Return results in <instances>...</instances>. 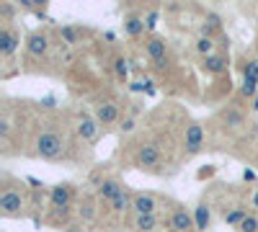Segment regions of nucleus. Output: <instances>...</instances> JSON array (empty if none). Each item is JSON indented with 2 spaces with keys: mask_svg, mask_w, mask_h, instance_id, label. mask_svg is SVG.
<instances>
[{
  "mask_svg": "<svg viewBox=\"0 0 258 232\" xmlns=\"http://www.w3.org/2000/svg\"><path fill=\"white\" fill-rule=\"evenodd\" d=\"M145 52L147 57L155 62V65H163L165 57H168V41L163 36H155V34H150L147 41H145Z\"/></svg>",
  "mask_w": 258,
  "mask_h": 232,
  "instance_id": "11",
  "label": "nucleus"
},
{
  "mask_svg": "<svg viewBox=\"0 0 258 232\" xmlns=\"http://www.w3.org/2000/svg\"><path fill=\"white\" fill-rule=\"evenodd\" d=\"M168 229L170 232H197V222H194V212L186 206H176L168 217Z\"/></svg>",
  "mask_w": 258,
  "mask_h": 232,
  "instance_id": "5",
  "label": "nucleus"
},
{
  "mask_svg": "<svg viewBox=\"0 0 258 232\" xmlns=\"http://www.w3.org/2000/svg\"><path fill=\"white\" fill-rule=\"evenodd\" d=\"M68 232H83V227H78V224H70V227H68Z\"/></svg>",
  "mask_w": 258,
  "mask_h": 232,
  "instance_id": "34",
  "label": "nucleus"
},
{
  "mask_svg": "<svg viewBox=\"0 0 258 232\" xmlns=\"http://www.w3.org/2000/svg\"><path fill=\"white\" fill-rule=\"evenodd\" d=\"M98 119L93 116V114H80L78 116V124H75V132H78V137L83 139V142H96L98 139Z\"/></svg>",
  "mask_w": 258,
  "mask_h": 232,
  "instance_id": "8",
  "label": "nucleus"
},
{
  "mask_svg": "<svg viewBox=\"0 0 258 232\" xmlns=\"http://www.w3.org/2000/svg\"><path fill=\"white\" fill-rule=\"evenodd\" d=\"M238 232H258V214H255V212H250V214L240 222Z\"/></svg>",
  "mask_w": 258,
  "mask_h": 232,
  "instance_id": "26",
  "label": "nucleus"
},
{
  "mask_svg": "<svg viewBox=\"0 0 258 232\" xmlns=\"http://www.w3.org/2000/svg\"><path fill=\"white\" fill-rule=\"evenodd\" d=\"M73 196H75V188L70 183H57L49 188V201L54 209H68L73 204Z\"/></svg>",
  "mask_w": 258,
  "mask_h": 232,
  "instance_id": "12",
  "label": "nucleus"
},
{
  "mask_svg": "<svg viewBox=\"0 0 258 232\" xmlns=\"http://www.w3.org/2000/svg\"><path fill=\"white\" fill-rule=\"evenodd\" d=\"M197 52L202 54V57H209V54H214V39H207V36H199L197 39Z\"/></svg>",
  "mask_w": 258,
  "mask_h": 232,
  "instance_id": "24",
  "label": "nucleus"
},
{
  "mask_svg": "<svg viewBox=\"0 0 258 232\" xmlns=\"http://www.w3.org/2000/svg\"><path fill=\"white\" fill-rule=\"evenodd\" d=\"M132 201H135V194H129V188H126L121 196H116L111 204H106V206H109L114 214H124L126 209H132Z\"/></svg>",
  "mask_w": 258,
  "mask_h": 232,
  "instance_id": "20",
  "label": "nucleus"
},
{
  "mask_svg": "<svg viewBox=\"0 0 258 232\" xmlns=\"http://www.w3.org/2000/svg\"><path fill=\"white\" fill-rule=\"evenodd\" d=\"M220 31H222V16L220 13H207L204 16V24H202V36L214 39Z\"/></svg>",
  "mask_w": 258,
  "mask_h": 232,
  "instance_id": "19",
  "label": "nucleus"
},
{
  "mask_svg": "<svg viewBox=\"0 0 258 232\" xmlns=\"http://www.w3.org/2000/svg\"><path fill=\"white\" fill-rule=\"evenodd\" d=\"M132 212L135 214H158V199L153 194H135Z\"/></svg>",
  "mask_w": 258,
  "mask_h": 232,
  "instance_id": "16",
  "label": "nucleus"
},
{
  "mask_svg": "<svg viewBox=\"0 0 258 232\" xmlns=\"http://www.w3.org/2000/svg\"><path fill=\"white\" fill-rule=\"evenodd\" d=\"M243 178H245V181H253V178H255V173H253V171H245V173H243Z\"/></svg>",
  "mask_w": 258,
  "mask_h": 232,
  "instance_id": "33",
  "label": "nucleus"
},
{
  "mask_svg": "<svg viewBox=\"0 0 258 232\" xmlns=\"http://www.w3.org/2000/svg\"><path fill=\"white\" fill-rule=\"evenodd\" d=\"M248 204H250V209H255V212H258V186L250 191V201Z\"/></svg>",
  "mask_w": 258,
  "mask_h": 232,
  "instance_id": "32",
  "label": "nucleus"
},
{
  "mask_svg": "<svg viewBox=\"0 0 258 232\" xmlns=\"http://www.w3.org/2000/svg\"><path fill=\"white\" fill-rule=\"evenodd\" d=\"M64 152V137L57 129H41L36 134V155L41 160H59Z\"/></svg>",
  "mask_w": 258,
  "mask_h": 232,
  "instance_id": "2",
  "label": "nucleus"
},
{
  "mask_svg": "<svg viewBox=\"0 0 258 232\" xmlns=\"http://www.w3.org/2000/svg\"><path fill=\"white\" fill-rule=\"evenodd\" d=\"M93 116L98 119L101 126H111L114 121H119V103L116 101H98L93 106Z\"/></svg>",
  "mask_w": 258,
  "mask_h": 232,
  "instance_id": "10",
  "label": "nucleus"
},
{
  "mask_svg": "<svg viewBox=\"0 0 258 232\" xmlns=\"http://www.w3.org/2000/svg\"><path fill=\"white\" fill-rule=\"evenodd\" d=\"M248 214H250L248 204H232V206H227L225 212H222V219H225V224H227V227H235V229H238V227H240V222H243Z\"/></svg>",
  "mask_w": 258,
  "mask_h": 232,
  "instance_id": "15",
  "label": "nucleus"
},
{
  "mask_svg": "<svg viewBox=\"0 0 258 232\" xmlns=\"http://www.w3.org/2000/svg\"><path fill=\"white\" fill-rule=\"evenodd\" d=\"M26 206H29V199H26L24 186H6L3 188V194H0V214L6 219L24 217Z\"/></svg>",
  "mask_w": 258,
  "mask_h": 232,
  "instance_id": "1",
  "label": "nucleus"
},
{
  "mask_svg": "<svg viewBox=\"0 0 258 232\" xmlns=\"http://www.w3.org/2000/svg\"><path fill=\"white\" fill-rule=\"evenodd\" d=\"M243 96L245 98H255L258 96V78H253V75H243Z\"/></svg>",
  "mask_w": 258,
  "mask_h": 232,
  "instance_id": "23",
  "label": "nucleus"
},
{
  "mask_svg": "<svg viewBox=\"0 0 258 232\" xmlns=\"http://www.w3.org/2000/svg\"><path fill=\"white\" fill-rule=\"evenodd\" d=\"M21 47V34L11 26V24H3L0 26V54L3 57H13Z\"/></svg>",
  "mask_w": 258,
  "mask_h": 232,
  "instance_id": "9",
  "label": "nucleus"
},
{
  "mask_svg": "<svg viewBox=\"0 0 258 232\" xmlns=\"http://www.w3.org/2000/svg\"><path fill=\"white\" fill-rule=\"evenodd\" d=\"M26 52H29V57H47V52H49L47 31H31L26 36Z\"/></svg>",
  "mask_w": 258,
  "mask_h": 232,
  "instance_id": "13",
  "label": "nucleus"
},
{
  "mask_svg": "<svg viewBox=\"0 0 258 232\" xmlns=\"http://www.w3.org/2000/svg\"><path fill=\"white\" fill-rule=\"evenodd\" d=\"M78 217H80V222H83V224L93 222V219H96V199H91V196H88V199H83Z\"/></svg>",
  "mask_w": 258,
  "mask_h": 232,
  "instance_id": "22",
  "label": "nucleus"
},
{
  "mask_svg": "<svg viewBox=\"0 0 258 232\" xmlns=\"http://www.w3.org/2000/svg\"><path fill=\"white\" fill-rule=\"evenodd\" d=\"M217 121L222 124L225 132H240L245 126V114L238 109V106H225L220 114H217Z\"/></svg>",
  "mask_w": 258,
  "mask_h": 232,
  "instance_id": "6",
  "label": "nucleus"
},
{
  "mask_svg": "<svg viewBox=\"0 0 258 232\" xmlns=\"http://www.w3.org/2000/svg\"><path fill=\"white\" fill-rule=\"evenodd\" d=\"M243 75H253V78H258V59H248V62H245Z\"/></svg>",
  "mask_w": 258,
  "mask_h": 232,
  "instance_id": "30",
  "label": "nucleus"
},
{
  "mask_svg": "<svg viewBox=\"0 0 258 232\" xmlns=\"http://www.w3.org/2000/svg\"><path fill=\"white\" fill-rule=\"evenodd\" d=\"M227 57L225 54H220V52H214V54H209V57H202V70L207 72V75H222L225 70H227Z\"/></svg>",
  "mask_w": 258,
  "mask_h": 232,
  "instance_id": "14",
  "label": "nucleus"
},
{
  "mask_svg": "<svg viewBox=\"0 0 258 232\" xmlns=\"http://www.w3.org/2000/svg\"><path fill=\"white\" fill-rule=\"evenodd\" d=\"M126 191V186L119 181V178H103L101 183H98V188H96V199L101 201V204H111L116 196H121Z\"/></svg>",
  "mask_w": 258,
  "mask_h": 232,
  "instance_id": "7",
  "label": "nucleus"
},
{
  "mask_svg": "<svg viewBox=\"0 0 258 232\" xmlns=\"http://www.w3.org/2000/svg\"><path fill=\"white\" fill-rule=\"evenodd\" d=\"M160 224L158 214H135V229L137 232H153Z\"/></svg>",
  "mask_w": 258,
  "mask_h": 232,
  "instance_id": "21",
  "label": "nucleus"
},
{
  "mask_svg": "<svg viewBox=\"0 0 258 232\" xmlns=\"http://www.w3.org/2000/svg\"><path fill=\"white\" fill-rule=\"evenodd\" d=\"M250 109H253V111H258V96L253 98V106H250Z\"/></svg>",
  "mask_w": 258,
  "mask_h": 232,
  "instance_id": "35",
  "label": "nucleus"
},
{
  "mask_svg": "<svg viewBox=\"0 0 258 232\" xmlns=\"http://www.w3.org/2000/svg\"><path fill=\"white\" fill-rule=\"evenodd\" d=\"M194 222H197V232H207L212 227V209L207 201L194 206Z\"/></svg>",
  "mask_w": 258,
  "mask_h": 232,
  "instance_id": "17",
  "label": "nucleus"
},
{
  "mask_svg": "<svg viewBox=\"0 0 258 232\" xmlns=\"http://www.w3.org/2000/svg\"><path fill=\"white\" fill-rule=\"evenodd\" d=\"M59 36L68 41V44H78V29L75 26H62L59 29Z\"/></svg>",
  "mask_w": 258,
  "mask_h": 232,
  "instance_id": "27",
  "label": "nucleus"
},
{
  "mask_svg": "<svg viewBox=\"0 0 258 232\" xmlns=\"http://www.w3.org/2000/svg\"><path fill=\"white\" fill-rule=\"evenodd\" d=\"M160 147L153 144V142H142L137 144V150H135V165L140 168V171H158L160 168Z\"/></svg>",
  "mask_w": 258,
  "mask_h": 232,
  "instance_id": "3",
  "label": "nucleus"
},
{
  "mask_svg": "<svg viewBox=\"0 0 258 232\" xmlns=\"http://www.w3.org/2000/svg\"><path fill=\"white\" fill-rule=\"evenodd\" d=\"M204 139H207V134H204L202 121H188L186 129H183V150H186V155L202 152L204 150Z\"/></svg>",
  "mask_w": 258,
  "mask_h": 232,
  "instance_id": "4",
  "label": "nucleus"
},
{
  "mask_svg": "<svg viewBox=\"0 0 258 232\" xmlns=\"http://www.w3.org/2000/svg\"><path fill=\"white\" fill-rule=\"evenodd\" d=\"M114 70H116V78L119 80H126L129 78V62H126V57H114Z\"/></svg>",
  "mask_w": 258,
  "mask_h": 232,
  "instance_id": "25",
  "label": "nucleus"
},
{
  "mask_svg": "<svg viewBox=\"0 0 258 232\" xmlns=\"http://www.w3.org/2000/svg\"><path fill=\"white\" fill-rule=\"evenodd\" d=\"M119 126H121V132H126V134H129V132H135L137 121H135L132 116H126V119H121V121H119Z\"/></svg>",
  "mask_w": 258,
  "mask_h": 232,
  "instance_id": "29",
  "label": "nucleus"
},
{
  "mask_svg": "<svg viewBox=\"0 0 258 232\" xmlns=\"http://www.w3.org/2000/svg\"><path fill=\"white\" fill-rule=\"evenodd\" d=\"M214 171H217L214 165H204L202 171L197 173V178H199V181H207V178H212V176H214Z\"/></svg>",
  "mask_w": 258,
  "mask_h": 232,
  "instance_id": "31",
  "label": "nucleus"
},
{
  "mask_svg": "<svg viewBox=\"0 0 258 232\" xmlns=\"http://www.w3.org/2000/svg\"><path fill=\"white\" fill-rule=\"evenodd\" d=\"M145 29H147V24H145V16H137V13H129V16H124V34H129V36H142L145 34Z\"/></svg>",
  "mask_w": 258,
  "mask_h": 232,
  "instance_id": "18",
  "label": "nucleus"
},
{
  "mask_svg": "<svg viewBox=\"0 0 258 232\" xmlns=\"http://www.w3.org/2000/svg\"><path fill=\"white\" fill-rule=\"evenodd\" d=\"M145 24H147V31H155V26H158V11H150L145 16Z\"/></svg>",
  "mask_w": 258,
  "mask_h": 232,
  "instance_id": "28",
  "label": "nucleus"
}]
</instances>
